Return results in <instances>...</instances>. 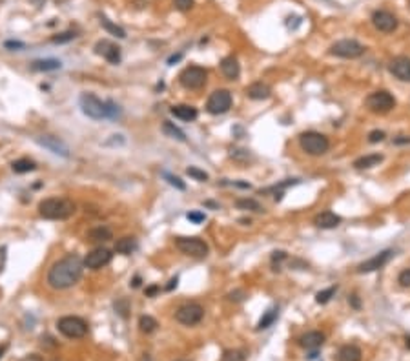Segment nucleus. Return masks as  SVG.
<instances>
[{
    "instance_id": "29",
    "label": "nucleus",
    "mask_w": 410,
    "mask_h": 361,
    "mask_svg": "<svg viewBox=\"0 0 410 361\" xmlns=\"http://www.w3.org/2000/svg\"><path fill=\"white\" fill-rule=\"evenodd\" d=\"M277 316H279V308H277V306H274V308H270V310H266L265 314H263V317L259 319V323H257V330L270 328V326L275 323V319H277Z\"/></svg>"
},
{
    "instance_id": "33",
    "label": "nucleus",
    "mask_w": 410,
    "mask_h": 361,
    "mask_svg": "<svg viewBox=\"0 0 410 361\" xmlns=\"http://www.w3.org/2000/svg\"><path fill=\"white\" fill-rule=\"evenodd\" d=\"M157 321L153 319V317L151 316H140V319H139V328L142 332H144V334H151V332L155 330L157 328Z\"/></svg>"
},
{
    "instance_id": "43",
    "label": "nucleus",
    "mask_w": 410,
    "mask_h": 361,
    "mask_svg": "<svg viewBox=\"0 0 410 361\" xmlns=\"http://www.w3.org/2000/svg\"><path fill=\"white\" fill-rule=\"evenodd\" d=\"M188 221H191V223H195V225H199V223H202V221L206 219V216L202 214V212H190L188 214Z\"/></svg>"
},
{
    "instance_id": "11",
    "label": "nucleus",
    "mask_w": 410,
    "mask_h": 361,
    "mask_svg": "<svg viewBox=\"0 0 410 361\" xmlns=\"http://www.w3.org/2000/svg\"><path fill=\"white\" fill-rule=\"evenodd\" d=\"M202 317H204V308L199 303H186V305L179 306L175 312V319L184 326L197 325L202 321Z\"/></svg>"
},
{
    "instance_id": "46",
    "label": "nucleus",
    "mask_w": 410,
    "mask_h": 361,
    "mask_svg": "<svg viewBox=\"0 0 410 361\" xmlns=\"http://www.w3.org/2000/svg\"><path fill=\"white\" fill-rule=\"evenodd\" d=\"M19 361H44V359H42V356H39V354H28V356H24Z\"/></svg>"
},
{
    "instance_id": "7",
    "label": "nucleus",
    "mask_w": 410,
    "mask_h": 361,
    "mask_svg": "<svg viewBox=\"0 0 410 361\" xmlns=\"http://www.w3.org/2000/svg\"><path fill=\"white\" fill-rule=\"evenodd\" d=\"M206 79H208V71L200 66H188L179 75L180 86L186 90H200L206 84Z\"/></svg>"
},
{
    "instance_id": "36",
    "label": "nucleus",
    "mask_w": 410,
    "mask_h": 361,
    "mask_svg": "<svg viewBox=\"0 0 410 361\" xmlns=\"http://www.w3.org/2000/svg\"><path fill=\"white\" fill-rule=\"evenodd\" d=\"M245 352L243 350H226L221 357V361H245Z\"/></svg>"
},
{
    "instance_id": "40",
    "label": "nucleus",
    "mask_w": 410,
    "mask_h": 361,
    "mask_svg": "<svg viewBox=\"0 0 410 361\" xmlns=\"http://www.w3.org/2000/svg\"><path fill=\"white\" fill-rule=\"evenodd\" d=\"M397 283H399L403 288H408V286H410V268H405V270L399 272V276H397Z\"/></svg>"
},
{
    "instance_id": "17",
    "label": "nucleus",
    "mask_w": 410,
    "mask_h": 361,
    "mask_svg": "<svg viewBox=\"0 0 410 361\" xmlns=\"http://www.w3.org/2000/svg\"><path fill=\"white\" fill-rule=\"evenodd\" d=\"M388 70L395 79L403 80V82H410V57H394L388 64Z\"/></svg>"
},
{
    "instance_id": "54",
    "label": "nucleus",
    "mask_w": 410,
    "mask_h": 361,
    "mask_svg": "<svg viewBox=\"0 0 410 361\" xmlns=\"http://www.w3.org/2000/svg\"><path fill=\"white\" fill-rule=\"evenodd\" d=\"M8 350V345H0V357L4 356V352Z\"/></svg>"
},
{
    "instance_id": "35",
    "label": "nucleus",
    "mask_w": 410,
    "mask_h": 361,
    "mask_svg": "<svg viewBox=\"0 0 410 361\" xmlns=\"http://www.w3.org/2000/svg\"><path fill=\"white\" fill-rule=\"evenodd\" d=\"M186 173L191 177V179L199 180V183H204V180H208V173H206L204 170H200V168H197V166H190L188 170H186Z\"/></svg>"
},
{
    "instance_id": "44",
    "label": "nucleus",
    "mask_w": 410,
    "mask_h": 361,
    "mask_svg": "<svg viewBox=\"0 0 410 361\" xmlns=\"http://www.w3.org/2000/svg\"><path fill=\"white\" fill-rule=\"evenodd\" d=\"M245 297H246L245 290H235V292H232L230 296H228V299H230V301H243Z\"/></svg>"
},
{
    "instance_id": "51",
    "label": "nucleus",
    "mask_w": 410,
    "mask_h": 361,
    "mask_svg": "<svg viewBox=\"0 0 410 361\" xmlns=\"http://www.w3.org/2000/svg\"><path fill=\"white\" fill-rule=\"evenodd\" d=\"M157 290H159V286H150V288H146V296H155Z\"/></svg>"
},
{
    "instance_id": "19",
    "label": "nucleus",
    "mask_w": 410,
    "mask_h": 361,
    "mask_svg": "<svg viewBox=\"0 0 410 361\" xmlns=\"http://www.w3.org/2000/svg\"><path fill=\"white\" fill-rule=\"evenodd\" d=\"M314 225L317 226V228H323V230H330V228H335V226L341 225V217L337 216V214H334V212L325 210L315 216Z\"/></svg>"
},
{
    "instance_id": "37",
    "label": "nucleus",
    "mask_w": 410,
    "mask_h": 361,
    "mask_svg": "<svg viewBox=\"0 0 410 361\" xmlns=\"http://www.w3.org/2000/svg\"><path fill=\"white\" fill-rule=\"evenodd\" d=\"M77 37L75 31H64V33H59V35H55L53 39H51V42L53 44H64V42H70V40H73Z\"/></svg>"
},
{
    "instance_id": "22",
    "label": "nucleus",
    "mask_w": 410,
    "mask_h": 361,
    "mask_svg": "<svg viewBox=\"0 0 410 361\" xmlns=\"http://www.w3.org/2000/svg\"><path fill=\"white\" fill-rule=\"evenodd\" d=\"M363 352L357 345H343L335 354V361H361Z\"/></svg>"
},
{
    "instance_id": "32",
    "label": "nucleus",
    "mask_w": 410,
    "mask_h": 361,
    "mask_svg": "<svg viewBox=\"0 0 410 361\" xmlns=\"http://www.w3.org/2000/svg\"><path fill=\"white\" fill-rule=\"evenodd\" d=\"M235 206H237L239 210L255 212V214H259V212H263V206H261L255 199H248V197H245V199H239L237 203H235Z\"/></svg>"
},
{
    "instance_id": "16",
    "label": "nucleus",
    "mask_w": 410,
    "mask_h": 361,
    "mask_svg": "<svg viewBox=\"0 0 410 361\" xmlns=\"http://www.w3.org/2000/svg\"><path fill=\"white\" fill-rule=\"evenodd\" d=\"M111 254L108 248H95V250H91L88 256H86L84 259V266H88L90 270H99V268H102V266H106L108 263L111 261Z\"/></svg>"
},
{
    "instance_id": "18",
    "label": "nucleus",
    "mask_w": 410,
    "mask_h": 361,
    "mask_svg": "<svg viewBox=\"0 0 410 361\" xmlns=\"http://www.w3.org/2000/svg\"><path fill=\"white\" fill-rule=\"evenodd\" d=\"M297 341H299V345L303 346V348H306V350H317V348H321L323 343H325V334L319 330H312V332L303 334Z\"/></svg>"
},
{
    "instance_id": "34",
    "label": "nucleus",
    "mask_w": 410,
    "mask_h": 361,
    "mask_svg": "<svg viewBox=\"0 0 410 361\" xmlns=\"http://www.w3.org/2000/svg\"><path fill=\"white\" fill-rule=\"evenodd\" d=\"M335 292H337V286H330V288H326V290L317 292V296H315V301H317L319 305H326V303H328V301H330L332 297L335 296Z\"/></svg>"
},
{
    "instance_id": "53",
    "label": "nucleus",
    "mask_w": 410,
    "mask_h": 361,
    "mask_svg": "<svg viewBox=\"0 0 410 361\" xmlns=\"http://www.w3.org/2000/svg\"><path fill=\"white\" fill-rule=\"evenodd\" d=\"M180 57H182V55H180V53H179V55H173V57H170V59H168V64H173V62H177V60H180Z\"/></svg>"
},
{
    "instance_id": "57",
    "label": "nucleus",
    "mask_w": 410,
    "mask_h": 361,
    "mask_svg": "<svg viewBox=\"0 0 410 361\" xmlns=\"http://www.w3.org/2000/svg\"><path fill=\"white\" fill-rule=\"evenodd\" d=\"M177 361H186V359H177Z\"/></svg>"
},
{
    "instance_id": "2",
    "label": "nucleus",
    "mask_w": 410,
    "mask_h": 361,
    "mask_svg": "<svg viewBox=\"0 0 410 361\" xmlns=\"http://www.w3.org/2000/svg\"><path fill=\"white\" fill-rule=\"evenodd\" d=\"M77 206L73 201L66 199V197H50L44 199L39 205V214L40 217L50 221H62L68 219L75 214Z\"/></svg>"
},
{
    "instance_id": "5",
    "label": "nucleus",
    "mask_w": 410,
    "mask_h": 361,
    "mask_svg": "<svg viewBox=\"0 0 410 361\" xmlns=\"http://www.w3.org/2000/svg\"><path fill=\"white\" fill-rule=\"evenodd\" d=\"M57 328L60 334H64L70 339H79L88 334V323L82 317L77 316H64L57 321Z\"/></svg>"
},
{
    "instance_id": "4",
    "label": "nucleus",
    "mask_w": 410,
    "mask_h": 361,
    "mask_svg": "<svg viewBox=\"0 0 410 361\" xmlns=\"http://www.w3.org/2000/svg\"><path fill=\"white\" fill-rule=\"evenodd\" d=\"M79 104L86 117H90L93 120L108 119V102L100 100L93 93H82L79 99Z\"/></svg>"
},
{
    "instance_id": "48",
    "label": "nucleus",
    "mask_w": 410,
    "mask_h": 361,
    "mask_svg": "<svg viewBox=\"0 0 410 361\" xmlns=\"http://www.w3.org/2000/svg\"><path fill=\"white\" fill-rule=\"evenodd\" d=\"M283 259H286V254L285 252H274V256H272V261H283Z\"/></svg>"
},
{
    "instance_id": "20",
    "label": "nucleus",
    "mask_w": 410,
    "mask_h": 361,
    "mask_svg": "<svg viewBox=\"0 0 410 361\" xmlns=\"http://www.w3.org/2000/svg\"><path fill=\"white\" fill-rule=\"evenodd\" d=\"M170 111L175 119L184 120V122H191V120H195L197 115H199L197 108H193V106H190V104H177V106H173Z\"/></svg>"
},
{
    "instance_id": "15",
    "label": "nucleus",
    "mask_w": 410,
    "mask_h": 361,
    "mask_svg": "<svg viewBox=\"0 0 410 361\" xmlns=\"http://www.w3.org/2000/svg\"><path fill=\"white\" fill-rule=\"evenodd\" d=\"M35 140L39 142L40 146H42V148L50 150L51 153H55V155L70 157V148H68L66 142H62L59 137H55V135H39Z\"/></svg>"
},
{
    "instance_id": "31",
    "label": "nucleus",
    "mask_w": 410,
    "mask_h": 361,
    "mask_svg": "<svg viewBox=\"0 0 410 361\" xmlns=\"http://www.w3.org/2000/svg\"><path fill=\"white\" fill-rule=\"evenodd\" d=\"M11 168H13L15 173H30V171L37 170V164H35V160H31V159H19L11 164Z\"/></svg>"
},
{
    "instance_id": "26",
    "label": "nucleus",
    "mask_w": 410,
    "mask_h": 361,
    "mask_svg": "<svg viewBox=\"0 0 410 361\" xmlns=\"http://www.w3.org/2000/svg\"><path fill=\"white\" fill-rule=\"evenodd\" d=\"M137 250V241L135 237H120L115 243V252L122 254V256H130Z\"/></svg>"
},
{
    "instance_id": "3",
    "label": "nucleus",
    "mask_w": 410,
    "mask_h": 361,
    "mask_svg": "<svg viewBox=\"0 0 410 361\" xmlns=\"http://www.w3.org/2000/svg\"><path fill=\"white\" fill-rule=\"evenodd\" d=\"M299 146L301 150L312 157L325 155L330 150V140L328 137L319 133V131H305L299 135Z\"/></svg>"
},
{
    "instance_id": "30",
    "label": "nucleus",
    "mask_w": 410,
    "mask_h": 361,
    "mask_svg": "<svg viewBox=\"0 0 410 361\" xmlns=\"http://www.w3.org/2000/svg\"><path fill=\"white\" fill-rule=\"evenodd\" d=\"M162 131H164V133H166L168 137L180 140V142H184V140H186L184 131L179 130V128H177V126L173 124V122H170V120H164V122H162Z\"/></svg>"
},
{
    "instance_id": "25",
    "label": "nucleus",
    "mask_w": 410,
    "mask_h": 361,
    "mask_svg": "<svg viewBox=\"0 0 410 361\" xmlns=\"http://www.w3.org/2000/svg\"><path fill=\"white\" fill-rule=\"evenodd\" d=\"M62 68V62L57 59H40L31 62V70L33 71H55Z\"/></svg>"
},
{
    "instance_id": "6",
    "label": "nucleus",
    "mask_w": 410,
    "mask_h": 361,
    "mask_svg": "<svg viewBox=\"0 0 410 361\" xmlns=\"http://www.w3.org/2000/svg\"><path fill=\"white\" fill-rule=\"evenodd\" d=\"M366 108H368L372 113L385 115V113H388V111H392L395 108V99L390 91L377 90L366 97Z\"/></svg>"
},
{
    "instance_id": "42",
    "label": "nucleus",
    "mask_w": 410,
    "mask_h": 361,
    "mask_svg": "<svg viewBox=\"0 0 410 361\" xmlns=\"http://www.w3.org/2000/svg\"><path fill=\"white\" fill-rule=\"evenodd\" d=\"M115 310L119 312L122 317L128 316V310H130V306H128V301H126V299H119V301H117V303H115Z\"/></svg>"
},
{
    "instance_id": "39",
    "label": "nucleus",
    "mask_w": 410,
    "mask_h": 361,
    "mask_svg": "<svg viewBox=\"0 0 410 361\" xmlns=\"http://www.w3.org/2000/svg\"><path fill=\"white\" fill-rule=\"evenodd\" d=\"M173 4L179 11H190L195 6V0H173Z\"/></svg>"
},
{
    "instance_id": "41",
    "label": "nucleus",
    "mask_w": 410,
    "mask_h": 361,
    "mask_svg": "<svg viewBox=\"0 0 410 361\" xmlns=\"http://www.w3.org/2000/svg\"><path fill=\"white\" fill-rule=\"evenodd\" d=\"M385 131L383 130H374L368 133V142L370 144H375V142H381V140H385Z\"/></svg>"
},
{
    "instance_id": "21",
    "label": "nucleus",
    "mask_w": 410,
    "mask_h": 361,
    "mask_svg": "<svg viewBox=\"0 0 410 361\" xmlns=\"http://www.w3.org/2000/svg\"><path fill=\"white\" fill-rule=\"evenodd\" d=\"M221 71H223V75L226 79L235 80L241 75V66L235 57H225V59L221 60Z\"/></svg>"
},
{
    "instance_id": "55",
    "label": "nucleus",
    "mask_w": 410,
    "mask_h": 361,
    "mask_svg": "<svg viewBox=\"0 0 410 361\" xmlns=\"http://www.w3.org/2000/svg\"><path fill=\"white\" fill-rule=\"evenodd\" d=\"M131 285H133V286H135V288H137V286L140 285V277H135V279H133V283H131Z\"/></svg>"
},
{
    "instance_id": "52",
    "label": "nucleus",
    "mask_w": 410,
    "mask_h": 361,
    "mask_svg": "<svg viewBox=\"0 0 410 361\" xmlns=\"http://www.w3.org/2000/svg\"><path fill=\"white\" fill-rule=\"evenodd\" d=\"M177 283H179V279H177V277H173V279L170 281V285L166 286V290H171V288H175V286H177Z\"/></svg>"
},
{
    "instance_id": "47",
    "label": "nucleus",
    "mask_w": 410,
    "mask_h": 361,
    "mask_svg": "<svg viewBox=\"0 0 410 361\" xmlns=\"http://www.w3.org/2000/svg\"><path fill=\"white\" fill-rule=\"evenodd\" d=\"M410 142V137L406 135H399L397 139H394V144H408Z\"/></svg>"
},
{
    "instance_id": "8",
    "label": "nucleus",
    "mask_w": 410,
    "mask_h": 361,
    "mask_svg": "<svg viewBox=\"0 0 410 361\" xmlns=\"http://www.w3.org/2000/svg\"><path fill=\"white\" fill-rule=\"evenodd\" d=\"M363 53H365V46L354 39L337 40L330 46V55L339 59H359Z\"/></svg>"
},
{
    "instance_id": "14",
    "label": "nucleus",
    "mask_w": 410,
    "mask_h": 361,
    "mask_svg": "<svg viewBox=\"0 0 410 361\" xmlns=\"http://www.w3.org/2000/svg\"><path fill=\"white\" fill-rule=\"evenodd\" d=\"M95 53L108 60L110 64H119L120 62V48L111 40H99L95 44Z\"/></svg>"
},
{
    "instance_id": "56",
    "label": "nucleus",
    "mask_w": 410,
    "mask_h": 361,
    "mask_svg": "<svg viewBox=\"0 0 410 361\" xmlns=\"http://www.w3.org/2000/svg\"><path fill=\"white\" fill-rule=\"evenodd\" d=\"M405 345H406V348L410 350V336H406V337H405Z\"/></svg>"
},
{
    "instance_id": "10",
    "label": "nucleus",
    "mask_w": 410,
    "mask_h": 361,
    "mask_svg": "<svg viewBox=\"0 0 410 361\" xmlns=\"http://www.w3.org/2000/svg\"><path fill=\"white\" fill-rule=\"evenodd\" d=\"M232 93L228 90H215L210 97H208V102H206V110L212 115H223L226 111H230L232 108Z\"/></svg>"
},
{
    "instance_id": "13",
    "label": "nucleus",
    "mask_w": 410,
    "mask_h": 361,
    "mask_svg": "<svg viewBox=\"0 0 410 361\" xmlns=\"http://www.w3.org/2000/svg\"><path fill=\"white\" fill-rule=\"evenodd\" d=\"M392 257H394V250H383V252H379V254H375L374 257H370V259L359 263L357 268H355V272H357V274H370V272L379 270V268H383Z\"/></svg>"
},
{
    "instance_id": "50",
    "label": "nucleus",
    "mask_w": 410,
    "mask_h": 361,
    "mask_svg": "<svg viewBox=\"0 0 410 361\" xmlns=\"http://www.w3.org/2000/svg\"><path fill=\"white\" fill-rule=\"evenodd\" d=\"M6 48H24L22 42H13V40H8L6 42Z\"/></svg>"
},
{
    "instance_id": "45",
    "label": "nucleus",
    "mask_w": 410,
    "mask_h": 361,
    "mask_svg": "<svg viewBox=\"0 0 410 361\" xmlns=\"http://www.w3.org/2000/svg\"><path fill=\"white\" fill-rule=\"evenodd\" d=\"M348 303L354 306L355 310H359V308H361V299H359V296H357V294H352V296L348 297Z\"/></svg>"
},
{
    "instance_id": "38",
    "label": "nucleus",
    "mask_w": 410,
    "mask_h": 361,
    "mask_svg": "<svg viewBox=\"0 0 410 361\" xmlns=\"http://www.w3.org/2000/svg\"><path fill=\"white\" fill-rule=\"evenodd\" d=\"M162 177H164L171 186H175L177 190H186V185L177 175H171V173H168V171H162Z\"/></svg>"
},
{
    "instance_id": "23",
    "label": "nucleus",
    "mask_w": 410,
    "mask_h": 361,
    "mask_svg": "<svg viewBox=\"0 0 410 361\" xmlns=\"http://www.w3.org/2000/svg\"><path fill=\"white\" fill-rule=\"evenodd\" d=\"M246 95L252 100H265L272 95V90H270V86L263 84V82H254V84H250L246 88Z\"/></svg>"
},
{
    "instance_id": "1",
    "label": "nucleus",
    "mask_w": 410,
    "mask_h": 361,
    "mask_svg": "<svg viewBox=\"0 0 410 361\" xmlns=\"http://www.w3.org/2000/svg\"><path fill=\"white\" fill-rule=\"evenodd\" d=\"M82 270H84V261L80 259L77 254H70V256L57 261L55 265L50 268V272H48V285L51 288H55V290L71 288L82 277Z\"/></svg>"
},
{
    "instance_id": "28",
    "label": "nucleus",
    "mask_w": 410,
    "mask_h": 361,
    "mask_svg": "<svg viewBox=\"0 0 410 361\" xmlns=\"http://www.w3.org/2000/svg\"><path fill=\"white\" fill-rule=\"evenodd\" d=\"M99 22H100V26H102L108 33H111L113 37H117V39H126V31L122 30L120 26L113 24L110 19H106L104 15H99Z\"/></svg>"
},
{
    "instance_id": "12",
    "label": "nucleus",
    "mask_w": 410,
    "mask_h": 361,
    "mask_svg": "<svg viewBox=\"0 0 410 361\" xmlns=\"http://www.w3.org/2000/svg\"><path fill=\"white\" fill-rule=\"evenodd\" d=\"M372 24L381 33H394L397 30V26H399V20L395 15H392L390 11L377 10L372 13Z\"/></svg>"
},
{
    "instance_id": "24",
    "label": "nucleus",
    "mask_w": 410,
    "mask_h": 361,
    "mask_svg": "<svg viewBox=\"0 0 410 361\" xmlns=\"http://www.w3.org/2000/svg\"><path fill=\"white\" fill-rule=\"evenodd\" d=\"M379 162H383V155L381 153H370V155H363L359 159L354 160L355 170H366V168H374Z\"/></svg>"
},
{
    "instance_id": "27",
    "label": "nucleus",
    "mask_w": 410,
    "mask_h": 361,
    "mask_svg": "<svg viewBox=\"0 0 410 361\" xmlns=\"http://www.w3.org/2000/svg\"><path fill=\"white\" fill-rule=\"evenodd\" d=\"M88 239L95 241V243H106V241L113 239V234L108 226H97V228H91L88 232Z\"/></svg>"
},
{
    "instance_id": "9",
    "label": "nucleus",
    "mask_w": 410,
    "mask_h": 361,
    "mask_svg": "<svg viewBox=\"0 0 410 361\" xmlns=\"http://www.w3.org/2000/svg\"><path fill=\"white\" fill-rule=\"evenodd\" d=\"M175 246L184 254V256L197 257V259L206 257L208 256V252H210L208 245H206L202 239H199V237H177Z\"/></svg>"
},
{
    "instance_id": "49",
    "label": "nucleus",
    "mask_w": 410,
    "mask_h": 361,
    "mask_svg": "<svg viewBox=\"0 0 410 361\" xmlns=\"http://www.w3.org/2000/svg\"><path fill=\"white\" fill-rule=\"evenodd\" d=\"M6 265V248H0V272L4 270Z\"/></svg>"
}]
</instances>
